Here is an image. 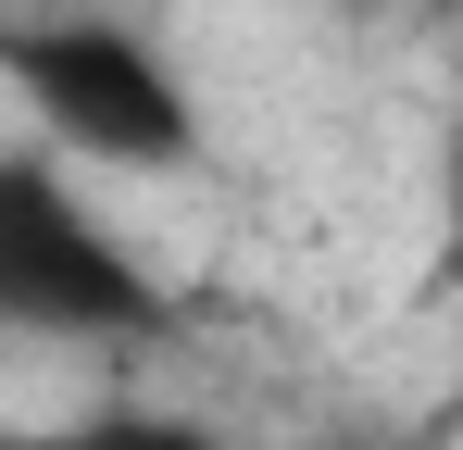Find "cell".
<instances>
[{
    "mask_svg": "<svg viewBox=\"0 0 463 450\" xmlns=\"http://www.w3.org/2000/svg\"><path fill=\"white\" fill-rule=\"evenodd\" d=\"M0 100L76 175H188L213 150L201 75L175 63L151 25L100 13V0H25V13H0Z\"/></svg>",
    "mask_w": 463,
    "mask_h": 450,
    "instance_id": "1",
    "label": "cell"
},
{
    "mask_svg": "<svg viewBox=\"0 0 463 450\" xmlns=\"http://www.w3.org/2000/svg\"><path fill=\"white\" fill-rule=\"evenodd\" d=\"M51 450H226L213 426H175V413H100L88 438H51Z\"/></svg>",
    "mask_w": 463,
    "mask_h": 450,
    "instance_id": "3",
    "label": "cell"
},
{
    "mask_svg": "<svg viewBox=\"0 0 463 450\" xmlns=\"http://www.w3.org/2000/svg\"><path fill=\"white\" fill-rule=\"evenodd\" d=\"M163 313V276L100 225L63 150H0V338H138Z\"/></svg>",
    "mask_w": 463,
    "mask_h": 450,
    "instance_id": "2",
    "label": "cell"
},
{
    "mask_svg": "<svg viewBox=\"0 0 463 450\" xmlns=\"http://www.w3.org/2000/svg\"><path fill=\"white\" fill-rule=\"evenodd\" d=\"M439 225H451V263H463V113H451V138H439Z\"/></svg>",
    "mask_w": 463,
    "mask_h": 450,
    "instance_id": "4",
    "label": "cell"
}]
</instances>
